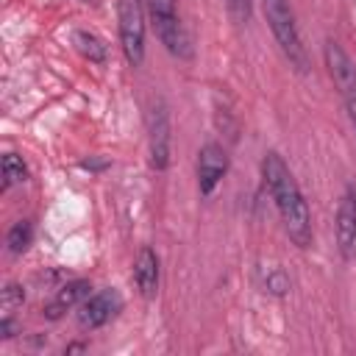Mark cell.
I'll list each match as a JSON object with an SVG mask.
<instances>
[{"label": "cell", "instance_id": "1", "mask_svg": "<svg viewBox=\"0 0 356 356\" xmlns=\"http://www.w3.org/2000/svg\"><path fill=\"white\" fill-rule=\"evenodd\" d=\"M261 178H264V184H267V189H270V195L275 200V209L281 214L286 236L298 248H309L312 245V214H309V206L303 200V192H300L298 181L292 178L289 167L284 164V159L275 150L264 153Z\"/></svg>", "mask_w": 356, "mask_h": 356}, {"label": "cell", "instance_id": "2", "mask_svg": "<svg viewBox=\"0 0 356 356\" xmlns=\"http://www.w3.org/2000/svg\"><path fill=\"white\" fill-rule=\"evenodd\" d=\"M261 8H264V17L270 22V31H273L281 53L286 56V61L298 72H306L309 70V56H306V47L300 42L295 11H292L289 0H261Z\"/></svg>", "mask_w": 356, "mask_h": 356}, {"label": "cell", "instance_id": "3", "mask_svg": "<svg viewBox=\"0 0 356 356\" xmlns=\"http://www.w3.org/2000/svg\"><path fill=\"white\" fill-rule=\"evenodd\" d=\"M147 11L153 17V25H156L161 44L175 58H192V39H189L184 22L178 19L175 0H147Z\"/></svg>", "mask_w": 356, "mask_h": 356}, {"label": "cell", "instance_id": "4", "mask_svg": "<svg viewBox=\"0 0 356 356\" xmlns=\"http://www.w3.org/2000/svg\"><path fill=\"white\" fill-rule=\"evenodd\" d=\"M323 58H325V67H328L331 81L339 89V97H342V103L348 108V117H350V122L356 128V64L350 61V56L334 39L325 42Z\"/></svg>", "mask_w": 356, "mask_h": 356}, {"label": "cell", "instance_id": "5", "mask_svg": "<svg viewBox=\"0 0 356 356\" xmlns=\"http://www.w3.org/2000/svg\"><path fill=\"white\" fill-rule=\"evenodd\" d=\"M117 17H120L122 53L134 67H139L145 61V11H142V0H117Z\"/></svg>", "mask_w": 356, "mask_h": 356}, {"label": "cell", "instance_id": "6", "mask_svg": "<svg viewBox=\"0 0 356 356\" xmlns=\"http://www.w3.org/2000/svg\"><path fill=\"white\" fill-rule=\"evenodd\" d=\"M170 111L161 97H156L147 108V145H150V164L156 170H167L170 164Z\"/></svg>", "mask_w": 356, "mask_h": 356}, {"label": "cell", "instance_id": "7", "mask_svg": "<svg viewBox=\"0 0 356 356\" xmlns=\"http://www.w3.org/2000/svg\"><path fill=\"white\" fill-rule=\"evenodd\" d=\"M122 309V298H120V292L117 289H100V292H95V295H89L83 303H81V312H78V325L81 328H89V331H95V328H100V325H106L117 312Z\"/></svg>", "mask_w": 356, "mask_h": 356}, {"label": "cell", "instance_id": "8", "mask_svg": "<svg viewBox=\"0 0 356 356\" xmlns=\"http://www.w3.org/2000/svg\"><path fill=\"white\" fill-rule=\"evenodd\" d=\"M225 170H228L225 147L217 145V142L203 145L200 153H197V189H200V195H211L214 186L222 181Z\"/></svg>", "mask_w": 356, "mask_h": 356}, {"label": "cell", "instance_id": "9", "mask_svg": "<svg viewBox=\"0 0 356 356\" xmlns=\"http://www.w3.org/2000/svg\"><path fill=\"white\" fill-rule=\"evenodd\" d=\"M89 281H83V278H75V281H70V284H64V286H58L56 289V295L44 303V317L47 320H58L67 309H72V306H78V303H83L86 298H89Z\"/></svg>", "mask_w": 356, "mask_h": 356}, {"label": "cell", "instance_id": "10", "mask_svg": "<svg viewBox=\"0 0 356 356\" xmlns=\"http://www.w3.org/2000/svg\"><path fill=\"white\" fill-rule=\"evenodd\" d=\"M337 245L345 259H350L356 250V203L350 195L342 197L337 209Z\"/></svg>", "mask_w": 356, "mask_h": 356}, {"label": "cell", "instance_id": "11", "mask_svg": "<svg viewBox=\"0 0 356 356\" xmlns=\"http://www.w3.org/2000/svg\"><path fill=\"white\" fill-rule=\"evenodd\" d=\"M134 281L142 298H153L159 292V256L150 248H142L134 261Z\"/></svg>", "mask_w": 356, "mask_h": 356}, {"label": "cell", "instance_id": "12", "mask_svg": "<svg viewBox=\"0 0 356 356\" xmlns=\"http://www.w3.org/2000/svg\"><path fill=\"white\" fill-rule=\"evenodd\" d=\"M75 47L81 50V56H86L89 61H95V64H103L106 61V44L95 36V33H89V31H75Z\"/></svg>", "mask_w": 356, "mask_h": 356}, {"label": "cell", "instance_id": "13", "mask_svg": "<svg viewBox=\"0 0 356 356\" xmlns=\"http://www.w3.org/2000/svg\"><path fill=\"white\" fill-rule=\"evenodd\" d=\"M31 239H33V225H31V220H17V222L8 228V234H6V245H8L11 253L28 250Z\"/></svg>", "mask_w": 356, "mask_h": 356}, {"label": "cell", "instance_id": "14", "mask_svg": "<svg viewBox=\"0 0 356 356\" xmlns=\"http://www.w3.org/2000/svg\"><path fill=\"white\" fill-rule=\"evenodd\" d=\"M25 178H28V167L22 164V159L14 153H6L3 156V192L14 184H22Z\"/></svg>", "mask_w": 356, "mask_h": 356}, {"label": "cell", "instance_id": "15", "mask_svg": "<svg viewBox=\"0 0 356 356\" xmlns=\"http://www.w3.org/2000/svg\"><path fill=\"white\" fill-rule=\"evenodd\" d=\"M22 300H25V289L19 284H8L3 289V295H0V312H3V317H11L22 306Z\"/></svg>", "mask_w": 356, "mask_h": 356}, {"label": "cell", "instance_id": "16", "mask_svg": "<svg viewBox=\"0 0 356 356\" xmlns=\"http://www.w3.org/2000/svg\"><path fill=\"white\" fill-rule=\"evenodd\" d=\"M225 6H228L231 17H234L236 22H248V19H250V6H253V0H225Z\"/></svg>", "mask_w": 356, "mask_h": 356}, {"label": "cell", "instance_id": "17", "mask_svg": "<svg viewBox=\"0 0 356 356\" xmlns=\"http://www.w3.org/2000/svg\"><path fill=\"white\" fill-rule=\"evenodd\" d=\"M267 289H270V292H275V295H284V292L289 289L286 275H284L281 270H273V273L267 275Z\"/></svg>", "mask_w": 356, "mask_h": 356}, {"label": "cell", "instance_id": "18", "mask_svg": "<svg viewBox=\"0 0 356 356\" xmlns=\"http://www.w3.org/2000/svg\"><path fill=\"white\" fill-rule=\"evenodd\" d=\"M83 167H86V170H103L106 161H92V159H89V161H83Z\"/></svg>", "mask_w": 356, "mask_h": 356}]
</instances>
